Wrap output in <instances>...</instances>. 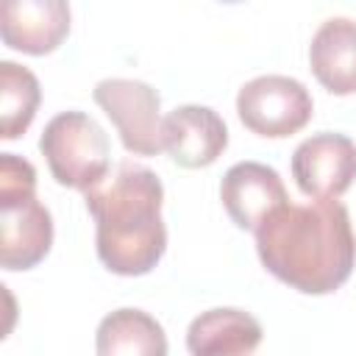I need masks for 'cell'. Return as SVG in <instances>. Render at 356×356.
<instances>
[{
  "mask_svg": "<svg viewBox=\"0 0 356 356\" xmlns=\"http://www.w3.org/2000/svg\"><path fill=\"white\" fill-rule=\"evenodd\" d=\"M242 125L264 139H284L306 128L314 114L309 89L289 75H259L236 95Z\"/></svg>",
  "mask_w": 356,
  "mask_h": 356,
  "instance_id": "8992f818",
  "label": "cell"
},
{
  "mask_svg": "<svg viewBox=\"0 0 356 356\" xmlns=\"http://www.w3.org/2000/svg\"><path fill=\"white\" fill-rule=\"evenodd\" d=\"M39 150L61 186L83 192L108 175V136L100 122L83 111L56 114L42 131Z\"/></svg>",
  "mask_w": 356,
  "mask_h": 356,
  "instance_id": "277c9868",
  "label": "cell"
},
{
  "mask_svg": "<svg viewBox=\"0 0 356 356\" xmlns=\"http://www.w3.org/2000/svg\"><path fill=\"white\" fill-rule=\"evenodd\" d=\"M292 178L306 197L337 200L356 181V145L345 134L323 131L292 153Z\"/></svg>",
  "mask_w": 356,
  "mask_h": 356,
  "instance_id": "52a82bcc",
  "label": "cell"
},
{
  "mask_svg": "<svg viewBox=\"0 0 356 356\" xmlns=\"http://www.w3.org/2000/svg\"><path fill=\"white\" fill-rule=\"evenodd\" d=\"M220 200L231 222L242 231H256L275 209L289 203L281 175L261 161H239L228 167L220 184Z\"/></svg>",
  "mask_w": 356,
  "mask_h": 356,
  "instance_id": "9c48e42d",
  "label": "cell"
},
{
  "mask_svg": "<svg viewBox=\"0 0 356 356\" xmlns=\"http://www.w3.org/2000/svg\"><path fill=\"white\" fill-rule=\"evenodd\" d=\"M261 342V325L242 309H209L189 323L186 348L195 356L253 353Z\"/></svg>",
  "mask_w": 356,
  "mask_h": 356,
  "instance_id": "7c38bea8",
  "label": "cell"
},
{
  "mask_svg": "<svg viewBox=\"0 0 356 356\" xmlns=\"http://www.w3.org/2000/svg\"><path fill=\"white\" fill-rule=\"evenodd\" d=\"M95 103L114 122L122 147L134 156H156L164 150L161 95L134 78H103L92 89Z\"/></svg>",
  "mask_w": 356,
  "mask_h": 356,
  "instance_id": "5b68a950",
  "label": "cell"
},
{
  "mask_svg": "<svg viewBox=\"0 0 356 356\" xmlns=\"http://www.w3.org/2000/svg\"><path fill=\"white\" fill-rule=\"evenodd\" d=\"M70 22L67 0H0V36L17 53H53L67 39Z\"/></svg>",
  "mask_w": 356,
  "mask_h": 356,
  "instance_id": "ba28073f",
  "label": "cell"
},
{
  "mask_svg": "<svg viewBox=\"0 0 356 356\" xmlns=\"http://www.w3.org/2000/svg\"><path fill=\"white\" fill-rule=\"evenodd\" d=\"M83 200L95 217V248L106 270L134 278L161 261L167 250L164 186L153 170L122 161L114 175L83 189Z\"/></svg>",
  "mask_w": 356,
  "mask_h": 356,
  "instance_id": "7a4b0ae2",
  "label": "cell"
},
{
  "mask_svg": "<svg viewBox=\"0 0 356 356\" xmlns=\"http://www.w3.org/2000/svg\"><path fill=\"white\" fill-rule=\"evenodd\" d=\"M42 89L28 67L0 61V136L17 139L36 117Z\"/></svg>",
  "mask_w": 356,
  "mask_h": 356,
  "instance_id": "5bb4252c",
  "label": "cell"
},
{
  "mask_svg": "<svg viewBox=\"0 0 356 356\" xmlns=\"http://www.w3.org/2000/svg\"><path fill=\"white\" fill-rule=\"evenodd\" d=\"M97 353L100 356H164L167 337L164 328L142 309H117L106 314L97 325Z\"/></svg>",
  "mask_w": 356,
  "mask_h": 356,
  "instance_id": "4fadbf2b",
  "label": "cell"
},
{
  "mask_svg": "<svg viewBox=\"0 0 356 356\" xmlns=\"http://www.w3.org/2000/svg\"><path fill=\"white\" fill-rule=\"evenodd\" d=\"M220 3H242V0H220Z\"/></svg>",
  "mask_w": 356,
  "mask_h": 356,
  "instance_id": "9a60e30c",
  "label": "cell"
},
{
  "mask_svg": "<svg viewBox=\"0 0 356 356\" xmlns=\"http://www.w3.org/2000/svg\"><path fill=\"white\" fill-rule=\"evenodd\" d=\"M309 64L331 95H356V19H325L309 44Z\"/></svg>",
  "mask_w": 356,
  "mask_h": 356,
  "instance_id": "8fae6325",
  "label": "cell"
},
{
  "mask_svg": "<svg viewBox=\"0 0 356 356\" xmlns=\"http://www.w3.org/2000/svg\"><path fill=\"white\" fill-rule=\"evenodd\" d=\"M228 147V128L209 106H178L164 117V150L178 167L200 170Z\"/></svg>",
  "mask_w": 356,
  "mask_h": 356,
  "instance_id": "30bf717a",
  "label": "cell"
},
{
  "mask_svg": "<svg viewBox=\"0 0 356 356\" xmlns=\"http://www.w3.org/2000/svg\"><path fill=\"white\" fill-rule=\"evenodd\" d=\"M253 234L264 270L303 295L337 292L356 267L353 225L339 200L284 203Z\"/></svg>",
  "mask_w": 356,
  "mask_h": 356,
  "instance_id": "6da1fadb",
  "label": "cell"
},
{
  "mask_svg": "<svg viewBox=\"0 0 356 356\" xmlns=\"http://www.w3.org/2000/svg\"><path fill=\"white\" fill-rule=\"evenodd\" d=\"M53 245V217L36 197L31 161L0 153V264L6 270L36 267Z\"/></svg>",
  "mask_w": 356,
  "mask_h": 356,
  "instance_id": "3957f363",
  "label": "cell"
}]
</instances>
